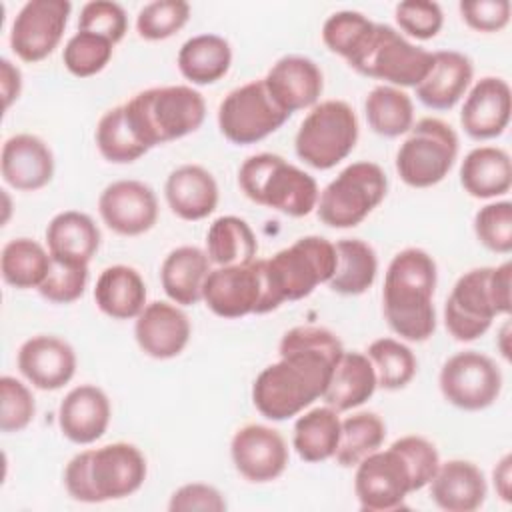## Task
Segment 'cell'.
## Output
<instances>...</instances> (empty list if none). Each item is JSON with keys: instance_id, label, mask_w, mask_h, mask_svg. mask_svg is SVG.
Returning <instances> with one entry per match:
<instances>
[{"instance_id": "obj_1", "label": "cell", "mask_w": 512, "mask_h": 512, "mask_svg": "<svg viewBox=\"0 0 512 512\" xmlns=\"http://www.w3.org/2000/svg\"><path fill=\"white\" fill-rule=\"evenodd\" d=\"M280 360L266 366L252 384V402L268 420H288L322 398L332 370L344 354L328 328H290L278 346Z\"/></svg>"}, {"instance_id": "obj_2", "label": "cell", "mask_w": 512, "mask_h": 512, "mask_svg": "<svg viewBox=\"0 0 512 512\" xmlns=\"http://www.w3.org/2000/svg\"><path fill=\"white\" fill-rule=\"evenodd\" d=\"M436 262L422 248H404L386 270L382 304L394 334L410 342H424L436 330L432 304L436 290Z\"/></svg>"}, {"instance_id": "obj_3", "label": "cell", "mask_w": 512, "mask_h": 512, "mask_svg": "<svg viewBox=\"0 0 512 512\" xmlns=\"http://www.w3.org/2000/svg\"><path fill=\"white\" fill-rule=\"evenodd\" d=\"M146 472V458L134 444L112 442L78 452L66 464L64 486L78 502L120 500L144 484Z\"/></svg>"}, {"instance_id": "obj_4", "label": "cell", "mask_w": 512, "mask_h": 512, "mask_svg": "<svg viewBox=\"0 0 512 512\" xmlns=\"http://www.w3.org/2000/svg\"><path fill=\"white\" fill-rule=\"evenodd\" d=\"M512 310V264L482 266L464 272L446 304L444 324L458 342H472L488 332L492 320Z\"/></svg>"}, {"instance_id": "obj_5", "label": "cell", "mask_w": 512, "mask_h": 512, "mask_svg": "<svg viewBox=\"0 0 512 512\" xmlns=\"http://www.w3.org/2000/svg\"><path fill=\"white\" fill-rule=\"evenodd\" d=\"M122 106L148 150L196 132L206 116L204 96L184 84L142 90Z\"/></svg>"}, {"instance_id": "obj_6", "label": "cell", "mask_w": 512, "mask_h": 512, "mask_svg": "<svg viewBox=\"0 0 512 512\" xmlns=\"http://www.w3.org/2000/svg\"><path fill=\"white\" fill-rule=\"evenodd\" d=\"M336 270V248L322 236L298 238L292 246L264 260L262 314L282 302L302 300L318 284H328Z\"/></svg>"}, {"instance_id": "obj_7", "label": "cell", "mask_w": 512, "mask_h": 512, "mask_svg": "<svg viewBox=\"0 0 512 512\" xmlns=\"http://www.w3.org/2000/svg\"><path fill=\"white\" fill-rule=\"evenodd\" d=\"M238 184L252 202L292 218L308 216L318 204L316 180L278 154L260 152L244 160Z\"/></svg>"}, {"instance_id": "obj_8", "label": "cell", "mask_w": 512, "mask_h": 512, "mask_svg": "<svg viewBox=\"0 0 512 512\" xmlns=\"http://www.w3.org/2000/svg\"><path fill=\"white\" fill-rule=\"evenodd\" d=\"M358 118L348 102L324 100L302 120L294 148L302 162L316 170H330L356 146Z\"/></svg>"}, {"instance_id": "obj_9", "label": "cell", "mask_w": 512, "mask_h": 512, "mask_svg": "<svg viewBox=\"0 0 512 512\" xmlns=\"http://www.w3.org/2000/svg\"><path fill=\"white\" fill-rule=\"evenodd\" d=\"M396 152V172L412 188L442 182L458 158V134L440 118H422Z\"/></svg>"}, {"instance_id": "obj_10", "label": "cell", "mask_w": 512, "mask_h": 512, "mask_svg": "<svg viewBox=\"0 0 512 512\" xmlns=\"http://www.w3.org/2000/svg\"><path fill=\"white\" fill-rule=\"evenodd\" d=\"M388 192V178L374 162L346 166L318 196V218L330 228L358 226Z\"/></svg>"}, {"instance_id": "obj_11", "label": "cell", "mask_w": 512, "mask_h": 512, "mask_svg": "<svg viewBox=\"0 0 512 512\" xmlns=\"http://www.w3.org/2000/svg\"><path fill=\"white\" fill-rule=\"evenodd\" d=\"M358 74L388 86H418L432 66V52L408 42L396 28L376 24L364 50L348 64Z\"/></svg>"}, {"instance_id": "obj_12", "label": "cell", "mask_w": 512, "mask_h": 512, "mask_svg": "<svg viewBox=\"0 0 512 512\" xmlns=\"http://www.w3.org/2000/svg\"><path fill=\"white\" fill-rule=\"evenodd\" d=\"M290 118L270 96L264 78L230 90L218 106V128L232 144L248 146L276 132Z\"/></svg>"}, {"instance_id": "obj_13", "label": "cell", "mask_w": 512, "mask_h": 512, "mask_svg": "<svg viewBox=\"0 0 512 512\" xmlns=\"http://www.w3.org/2000/svg\"><path fill=\"white\" fill-rule=\"evenodd\" d=\"M354 492L364 512H388L404 504L414 490L412 470L406 456L390 444L376 450L356 464Z\"/></svg>"}, {"instance_id": "obj_14", "label": "cell", "mask_w": 512, "mask_h": 512, "mask_svg": "<svg viewBox=\"0 0 512 512\" xmlns=\"http://www.w3.org/2000/svg\"><path fill=\"white\" fill-rule=\"evenodd\" d=\"M442 396L456 408L476 412L492 406L502 390L498 364L476 350L450 356L438 376Z\"/></svg>"}, {"instance_id": "obj_15", "label": "cell", "mask_w": 512, "mask_h": 512, "mask_svg": "<svg viewBox=\"0 0 512 512\" xmlns=\"http://www.w3.org/2000/svg\"><path fill=\"white\" fill-rule=\"evenodd\" d=\"M202 300L220 318H242L262 314L264 302V260L218 266L208 272Z\"/></svg>"}, {"instance_id": "obj_16", "label": "cell", "mask_w": 512, "mask_h": 512, "mask_svg": "<svg viewBox=\"0 0 512 512\" xmlns=\"http://www.w3.org/2000/svg\"><path fill=\"white\" fill-rule=\"evenodd\" d=\"M72 4L68 0L26 2L10 30V48L24 62H40L60 44Z\"/></svg>"}, {"instance_id": "obj_17", "label": "cell", "mask_w": 512, "mask_h": 512, "mask_svg": "<svg viewBox=\"0 0 512 512\" xmlns=\"http://www.w3.org/2000/svg\"><path fill=\"white\" fill-rule=\"evenodd\" d=\"M98 212L104 224L120 236H140L158 220L154 190L140 180H116L98 198Z\"/></svg>"}, {"instance_id": "obj_18", "label": "cell", "mask_w": 512, "mask_h": 512, "mask_svg": "<svg viewBox=\"0 0 512 512\" xmlns=\"http://www.w3.org/2000/svg\"><path fill=\"white\" fill-rule=\"evenodd\" d=\"M230 456L240 476L250 482H272L288 466V446L282 434L264 424L242 426L230 442Z\"/></svg>"}, {"instance_id": "obj_19", "label": "cell", "mask_w": 512, "mask_h": 512, "mask_svg": "<svg viewBox=\"0 0 512 512\" xmlns=\"http://www.w3.org/2000/svg\"><path fill=\"white\" fill-rule=\"evenodd\" d=\"M512 96L504 78L484 76L468 92L460 124L464 132L474 140H490L500 136L510 122Z\"/></svg>"}, {"instance_id": "obj_20", "label": "cell", "mask_w": 512, "mask_h": 512, "mask_svg": "<svg viewBox=\"0 0 512 512\" xmlns=\"http://www.w3.org/2000/svg\"><path fill=\"white\" fill-rule=\"evenodd\" d=\"M190 320L174 304L150 302L136 316L134 338L140 350L156 360H168L178 356L190 340Z\"/></svg>"}, {"instance_id": "obj_21", "label": "cell", "mask_w": 512, "mask_h": 512, "mask_svg": "<svg viewBox=\"0 0 512 512\" xmlns=\"http://www.w3.org/2000/svg\"><path fill=\"white\" fill-rule=\"evenodd\" d=\"M18 370L38 390H58L76 372L74 348L48 334L28 338L18 350Z\"/></svg>"}, {"instance_id": "obj_22", "label": "cell", "mask_w": 512, "mask_h": 512, "mask_svg": "<svg viewBox=\"0 0 512 512\" xmlns=\"http://www.w3.org/2000/svg\"><path fill=\"white\" fill-rule=\"evenodd\" d=\"M264 84L276 104L292 114L318 102L324 88V76L314 60L292 54L272 64L264 76Z\"/></svg>"}, {"instance_id": "obj_23", "label": "cell", "mask_w": 512, "mask_h": 512, "mask_svg": "<svg viewBox=\"0 0 512 512\" xmlns=\"http://www.w3.org/2000/svg\"><path fill=\"white\" fill-rule=\"evenodd\" d=\"M0 170L8 186L22 192H34L52 180L54 154L42 138L34 134H16L2 146Z\"/></svg>"}, {"instance_id": "obj_24", "label": "cell", "mask_w": 512, "mask_h": 512, "mask_svg": "<svg viewBox=\"0 0 512 512\" xmlns=\"http://www.w3.org/2000/svg\"><path fill=\"white\" fill-rule=\"evenodd\" d=\"M110 400L92 384L72 388L58 406V426L74 444H92L104 436L110 424Z\"/></svg>"}, {"instance_id": "obj_25", "label": "cell", "mask_w": 512, "mask_h": 512, "mask_svg": "<svg viewBox=\"0 0 512 512\" xmlns=\"http://www.w3.org/2000/svg\"><path fill=\"white\" fill-rule=\"evenodd\" d=\"M472 60L456 50L432 52V66L416 86L418 100L432 110H450L472 84Z\"/></svg>"}, {"instance_id": "obj_26", "label": "cell", "mask_w": 512, "mask_h": 512, "mask_svg": "<svg viewBox=\"0 0 512 512\" xmlns=\"http://www.w3.org/2000/svg\"><path fill=\"white\" fill-rule=\"evenodd\" d=\"M486 492V478L470 460L440 462L430 480V498L446 512H472L484 504Z\"/></svg>"}, {"instance_id": "obj_27", "label": "cell", "mask_w": 512, "mask_h": 512, "mask_svg": "<svg viewBox=\"0 0 512 512\" xmlns=\"http://www.w3.org/2000/svg\"><path fill=\"white\" fill-rule=\"evenodd\" d=\"M164 194L170 210L190 222L208 218L218 206V184L198 164H184L172 170L166 178Z\"/></svg>"}, {"instance_id": "obj_28", "label": "cell", "mask_w": 512, "mask_h": 512, "mask_svg": "<svg viewBox=\"0 0 512 512\" xmlns=\"http://www.w3.org/2000/svg\"><path fill=\"white\" fill-rule=\"evenodd\" d=\"M376 372L370 358L362 352H346L332 370L330 382L322 394L326 406L346 412L362 406L376 390Z\"/></svg>"}, {"instance_id": "obj_29", "label": "cell", "mask_w": 512, "mask_h": 512, "mask_svg": "<svg viewBox=\"0 0 512 512\" xmlns=\"http://www.w3.org/2000/svg\"><path fill=\"white\" fill-rule=\"evenodd\" d=\"M94 300L106 316L114 320H130L146 306V284L136 268L114 264L100 272Z\"/></svg>"}, {"instance_id": "obj_30", "label": "cell", "mask_w": 512, "mask_h": 512, "mask_svg": "<svg viewBox=\"0 0 512 512\" xmlns=\"http://www.w3.org/2000/svg\"><path fill=\"white\" fill-rule=\"evenodd\" d=\"M46 244L52 258L88 264L100 248V230L88 214L64 210L50 220Z\"/></svg>"}, {"instance_id": "obj_31", "label": "cell", "mask_w": 512, "mask_h": 512, "mask_svg": "<svg viewBox=\"0 0 512 512\" xmlns=\"http://www.w3.org/2000/svg\"><path fill=\"white\" fill-rule=\"evenodd\" d=\"M210 258L198 246H178L162 262L160 282L166 296L182 306L202 300L204 280L208 276Z\"/></svg>"}, {"instance_id": "obj_32", "label": "cell", "mask_w": 512, "mask_h": 512, "mask_svg": "<svg viewBox=\"0 0 512 512\" xmlns=\"http://www.w3.org/2000/svg\"><path fill=\"white\" fill-rule=\"evenodd\" d=\"M460 184L480 200L504 196L512 186V164L506 150L498 146H478L470 150L460 166Z\"/></svg>"}, {"instance_id": "obj_33", "label": "cell", "mask_w": 512, "mask_h": 512, "mask_svg": "<svg viewBox=\"0 0 512 512\" xmlns=\"http://www.w3.org/2000/svg\"><path fill=\"white\" fill-rule=\"evenodd\" d=\"M232 64V48L218 34H198L188 38L178 50L180 74L196 86L218 82Z\"/></svg>"}, {"instance_id": "obj_34", "label": "cell", "mask_w": 512, "mask_h": 512, "mask_svg": "<svg viewBox=\"0 0 512 512\" xmlns=\"http://www.w3.org/2000/svg\"><path fill=\"white\" fill-rule=\"evenodd\" d=\"M336 270L328 286L344 296L364 294L376 280L378 258L374 248L358 238H344L334 244Z\"/></svg>"}, {"instance_id": "obj_35", "label": "cell", "mask_w": 512, "mask_h": 512, "mask_svg": "<svg viewBox=\"0 0 512 512\" xmlns=\"http://www.w3.org/2000/svg\"><path fill=\"white\" fill-rule=\"evenodd\" d=\"M340 416L330 406L304 412L294 422L292 444L304 462H324L334 458L340 442Z\"/></svg>"}, {"instance_id": "obj_36", "label": "cell", "mask_w": 512, "mask_h": 512, "mask_svg": "<svg viewBox=\"0 0 512 512\" xmlns=\"http://www.w3.org/2000/svg\"><path fill=\"white\" fill-rule=\"evenodd\" d=\"M258 240L246 220L238 216L216 218L206 234V254L216 266L246 264L256 258Z\"/></svg>"}, {"instance_id": "obj_37", "label": "cell", "mask_w": 512, "mask_h": 512, "mask_svg": "<svg viewBox=\"0 0 512 512\" xmlns=\"http://www.w3.org/2000/svg\"><path fill=\"white\" fill-rule=\"evenodd\" d=\"M368 126L386 138L406 134L414 124V104L410 96L388 84H380L370 90L364 102Z\"/></svg>"}, {"instance_id": "obj_38", "label": "cell", "mask_w": 512, "mask_h": 512, "mask_svg": "<svg viewBox=\"0 0 512 512\" xmlns=\"http://www.w3.org/2000/svg\"><path fill=\"white\" fill-rule=\"evenodd\" d=\"M50 252L32 238H14L4 244L0 272L8 286L38 288L50 270Z\"/></svg>"}, {"instance_id": "obj_39", "label": "cell", "mask_w": 512, "mask_h": 512, "mask_svg": "<svg viewBox=\"0 0 512 512\" xmlns=\"http://www.w3.org/2000/svg\"><path fill=\"white\" fill-rule=\"evenodd\" d=\"M386 438V424L374 412H358L342 420L336 462L344 468L356 466L362 458L376 452Z\"/></svg>"}, {"instance_id": "obj_40", "label": "cell", "mask_w": 512, "mask_h": 512, "mask_svg": "<svg viewBox=\"0 0 512 512\" xmlns=\"http://www.w3.org/2000/svg\"><path fill=\"white\" fill-rule=\"evenodd\" d=\"M96 146L112 164H130L148 152L132 130L124 106H116L102 114L96 126Z\"/></svg>"}, {"instance_id": "obj_41", "label": "cell", "mask_w": 512, "mask_h": 512, "mask_svg": "<svg viewBox=\"0 0 512 512\" xmlns=\"http://www.w3.org/2000/svg\"><path fill=\"white\" fill-rule=\"evenodd\" d=\"M366 356L374 366L378 386L384 390H400L408 386L418 368L414 352L394 338L374 340L368 346Z\"/></svg>"}, {"instance_id": "obj_42", "label": "cell", "mask_w": 512, "mask_h": 512, "mask_svg": "<svg viewBox=\"0 0 512 512\" xmlns=\"http://www.w3.org/2000/svg\"><path fill=\"white\" fill-rule=\"evenodd\" d=\"M376 22L354 10H340L326 18L322 26V40L326 48L342 56L348 64L368 44Z\"/></svg>"}, {"instance_id": "obj_43", "label": "cell", "mask_w": 512, "mask_h": 512, "mask_svg": "<svg viewBox=\"0 0 512 512\" xmlns=\"http://www.w3.org/2000/svg\"><path fill=\"white\" fill-rule=\"evenodd\" d=\"M114 52V44L92 32H76L64 46L62 60L70 74L88 78L106 68Z\"/></svg>"}, {"instance_id": "obj_44", "label": "cell", "mask_w": 512, "mask_h": 512, "mask_svg": "<svg viewBox=\"0 0 512 512\" xmlns=\"http://www.w3.org/2000/svg\"><path fill=\"white\" fill-rule=\"evenodd\" d=\"M190 4L184 0H156L140 8L136 30L144 40H166L186 26Z\"/></svg>"}, {"instance_id": "obj_45", "label": "cell", "mask_w": 512, "mask_h": 512, "mask_svg": "<svg viewBox=\"0 0 512 512\" xmlns=\"http://www.w3.org/2000/svg\"><path fill=\"white\" fill-rule=\"evenodd\" d=\"M86 284H88V264H76V262L52 258L50 270L44 282L38 286V292L48 302L70 304L84 294Z\"/></svg>"}, {"instance_id": "obj_46", "label": "cell", "mask_w": 512, "mask_h": 512, "mask_svg": "<svg viewBox=\"0 0 512 512\" xmlns=\"http://www.w3.org/2000/svg\"><path fill=\"white\" fill-rule=\"evenodd\" d=\"M474 234L482 246L498 254L512 252V204L508 200L482 206L474 216Z\"/></svg>"}, {"instance_id": "obj_47", "label": "cell", "mask_w": 512, "mask_h": 512, "mask_svg": "<svg viewBox=\"0 0 512 512\" xmlns=\"http://www.w3.org/2000/svg\"><path fill=\"white\" fill-rule=\"evenodd\" d=\"M36 412L32 392L14 376L0 378V430L20 432L24 430Z\"/></svg>"}, {"instance_id": "obj_48", "label": "cell", "mask_w": 512, "mask_h": 512, "mask_svg": "<svg viewBox=\"0 0 512 512\" xmlns=\"http://www.w3.org/2000/svg\"><path fill=\"white\" fill-rule=\"evenodd\" d=\"M78 30L98 34L112 44H118L128 32L126 10L118 2L110 0L86 2L78 16Z\"/></svg>"}, {"instance_id": "obj_49", "label": "cell", "mask_w": 512, "mask_h": 512, "mask_svg": "<svg viewBox=\"0 0 512 512\" xmlns=\"http://www.w3.org/2000/svg\"><path fill=\"white\" fill-rule=\"evenodd\" d=\"M396 24L408 36L418 40L434 38L444 24V14L440 4L430 0H406L396 4L394 10Z\"/></svg>"}, {"instance_id": "obj_50", "label": "cell", "mask_w": 512, "mask_h": 512, "mask_svg": "<svg viewBox=\"0 0 512 512\" xmlns=\"http://www.w3.org/2000/svg\"><path fill=\"white\" fill-rule=\"evenodd\" d=\"M408 460V466L412 470V480H414V490H422L424 486L430 484L434 478L438 466H440V456L436 446L422 438V436H402L392 442Z\"/></svg>"}, {"instance_id": "obj_51", "label": "cell", "mask_w": 512, "mask_h": 512, "mask_svg": "<svg viewBox=\"0 0 512 512\" xmlns=\"http://www.w3.org/2000/svg\"><path fill=\"white\" fill-rule=\"evenodd\" d=\"M510 2L508 0H462L458 10L462 20L478 32H498L510 22Z\"/></svg>"}, {"instance_id": "obj_52", "label": "cell", "mask_w": 512, "mask_h": 512, "mask_svg": "<svg viewBox=\"0 0 512 512\" xmlns=\"http://www.w3.org/2000/svg\"><path fill=\"white\" fill-rule=\"evenodd\" d=\"M168 510L170 512H190V510L222 512L226 510V500L218 488L202 482H190L174 490L168 502Z\"/></svg>"}, {"instance_id": "obj_53", "label": "cell", "mask_w": 512, "mask_h": 512, "mask_svg": "<svg viewBox=\"0 0 512 512\" xmlns=\"http://www.w3.org/2000/svg\"><path fill=\"white\" fill-rule=\"evenodd\" d=\"M0 86H2V96H4V108L8 110L10 104L20 96V90H22V74L8 58L0 60Z\"/></svg>"}, {"instance_id": "obj_54", "label": "cell", "mask_w": 512, "mask_h": 512, "mask_svg": "<svg viewBox=\"0 0 512 512\" xmlns=\"http://www.w3.org/2000/svg\"><path fill=\"white\" fill-rule=\"evenodd\" d=\"M510 464H512V456L506 454L494 468V488L498 492V496L504 500V502H510L512 496H510V478H512V470H510Z\"/></svg>"}]
</instances>
